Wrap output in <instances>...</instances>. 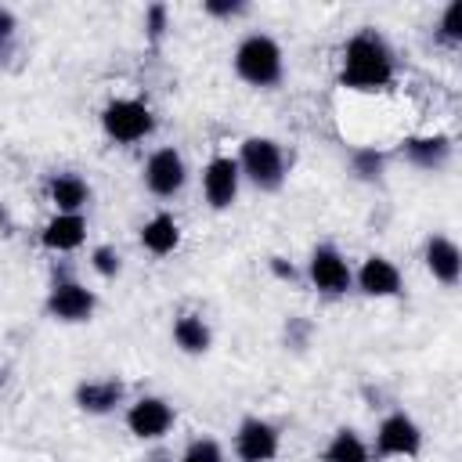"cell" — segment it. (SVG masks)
<instances>
[{
    "instance_id": "cell-12",
    "label": "cell",
    "mask_w": 462,
    "mask_h": 462,
    "mask_svg": "<svg viewBox=\"0 0 462 462\" xmlns=\"http://www.w3.org/2000/svg\"><path fill=\"white\" fill-rule=\"evenodd\" d=\"M354 289L365 292V296H372V300H393V296H401V289H404V274H401V267H397L390 256L372 253V256H365L361 267L354 271Z\"/></svg>"
},
{
    "instance_id": "cell-21",
    "label": "cell",
    "mask_w": 462,
    "mask_h": 462,
    "mask_svg": "<svg viewBox=\"0 0 462 462\" xmlns=\"http://www.w3.org/2000/svg\"><path fill=\"white\" fill-rule=\"evenodd\" d=\"M350 173H354L357 180L375 184V180H383V173H386V155H383L379 148H372V144L354 148V152H350Z\"/></svg>"
},
{
    "instance_id": "cell-30",
    "label": "cell",
    "mask_w": 462,
    "mask_h": 462,
    "mask_svg": "<svg viewBox=\"0 0 462 462\" xmlns=\"http://www.w3.org/2000/svg\"><path fill=\"white\" fill-rule=\"evenodd\" d=\"M148 462H170V455H162V451H155V455H152Z\"/></svg>"
},
{
    "instance_id": "cell-29",
    "label": "cell",
    "mask_w": 462,
    "mask_h": 462,
    "mask_svg": "<svg viewBox=\"0 0 462 462\" xmlns=\"http://www.w3.org/2000/svg\"><path fill=\"white\" fill-rule=\"evenodd\" d=\"M11 227V220H7V213H4V206H0V231H7Z\"/></svg>"
},
{
    "instance_id": "cell-7",
    "label": "cell",
    "mask_w": 462,
    "mask_h": 462,
    "mask_svg": "<svg viewBox=\"0 0 462 462\" xmlns=\"http://www.w3.org/2000/svg\"><path fill=\"white\" fill-rule=\"evenodd\" d=\"M422 451V430L408 411H390L375 426V455L379 458H415Z\"/></svg>"
},
{
    "instance_id": "cell-8",
    "label": "cell",
    "mask_w": 462,
    "mask_h": 462,
    "mask_svg": "<svg viewBox=\"0 0 462 462\" xmlns=\"http://www.w3.org/2000/svg\"><path fill=\"white\" fill-rule=\"evenodd\" d=\"M177 422V411L166 397L159 393H144L134 404H126V430L137 440H162Z\"/></svg>"
},
{
    "instance_id": "cell-5",
    "label": "cell",
    "mask_w": 462,
    "mask_h": 462,
    "mask_svg": "<svg viewBox=\"0 0 462 462\" xmlns=\"http://www.w3.org/2000/svg\"><path fill=\"white\" fill-rule=\"evenodd\" d=\"M307 282H310L321 296H346V292L354 289V271H350L346 256H343L336 245L321 242V245L310 249V260H307Z\"/></svg>"
},
{
    "instance_id": "cell-18",
    "label": "cell",
    "mask_w": 462,
    "mask_h": 462,
    "mask_svg": "<svg viewBox=\"0 0 462 462\" xmlns=\"http://www.w3.org/2000/svg\"><path fill=\"white\" fill-rule=\"evenodd\" d=\"M47 199L54 213H83V206L90 202V184L79 173H54L47 180Z\"/></svg>"
},
{
    "instance_id": "cell-27",
    "label": "cell",
    "mask_w": 462,
    "mask_h": 462,
    "mask_svg": "<svg viewBox=\"0 0 462 462\" xmlns=\"http://www.w3.org/2000/svg\"><path fill=\"white\" fill-rule=\"evenodd\" d=\"M14 32H18V18L7 7H0V61L7 58V51L14 43Z\"/></svg>"
},
{
    "instance_id": "cell-1",
    "label": "cell",
    "mask_w": 462,
    "mask_h": 462,
    "mask_svg": "<svg viewBox=\"0 0 462 462\" xmlns=\"http://www.w3.org/2000/svg\"><path fill=\"white\" fill-rule=\"evenodd\" d=\"M393 72H397V58L375 29H357L346 40L339 58V83L346 90H361V94L386 90L393 83Z\"/></svg>"
},
{
    "instance_id": "cell-3",
    "label": "cell",
    "mask_w": 462,
    "mask_h": 462,
    "mask_svg": "<svg viewBox=\"0 0 462 462\" xmlns=\"http://www.w3.org/2000/svg\"><path fill=\"white\" fill-rule=\"evenodd\" d=\"M238 173L242 180H249L256 191H278L289 177V162H285V148L274 137H245L238 144Z\"/></svg>"
},
{
    "instance_id": "cell-25",
    "label": "cell",
    "mask_w": 462,
    "mask_h": 462,
    "mask_svg": "<svg viewBox=\"0 0 462 462\" xmlns=\"http://www.w3.org/2000/svg\"><path fill=\"white\" fill-rule=\"evenodd\" d=\"M180 462H224V448H220L213 437H195V440L184 448Z\"/></svg>"
},
{
    "instance_id": "cell-9",
    "label": "cell",
    "mask_w": 462,
    "mask_h": 462,
    "mask_svg": "<svg viewBox=\"0 0 462 462\" xmlns=\"http://www.w3.org/2000/svg\"><path fill=\"white\" fill-rule=\"evenodd\" d=\"M278 448H282V430L260 415H249L238 422L235 430V455L238 462H271L278 458Z\"/></svg>"
},
{
    "instance_id": "cell-17",
    "label": "cell",
    "mask_w": 462,
    "mask_h": 462,
    "mask_svg": "<svg viewBox=\"0 0 462 462\" xmlns=\"http://www.w3.org/2000/svg\"><path fill=\"white\" fill-rule=\"evenodd\" d=\"M180 238H184V231H180V224L173 220V213H155V217H148L144 227H141V249L152 253V256H170V253H177V249H180Z\"/></svg>"
},
{
    "instance_id": "cell-23",
    "label": "cell",
    "mask_w": 462,
    "mask_h": 462,
    "mask_svg": "<svg viewBox=\"0 0 462 462\" xmlns=\"http://www.w3.org/2000/svg\"><path fill=\"white\" fill-rule=\"evenodd\" d=\"M90 267H94L105 282H112V278H119V271H123V256H119L116 245H94V249H90Z\"/></svg>"
},
{
    "instance_id": "cell-20",
    "label": "cell",
    "mask_w": 462,
    "mask_h": 462,
    "mask_svg": "<svg viewBox=\"0 0 462 462\" xmlns=\"http://www.w3.org/2000/svg\"><path fill=\"white\" fill-rule=\"evenodd\" d=\"M173 343L184 354H206L213 346V332H209V325H206L202 314H177V321H173Z\"/></svg>"
},
{
    "instance_id": "cell-28",
    "label": "cell",
    "mask_w": 462,
    "mask_h": 462,
    "mask_svg": "<svg viewBox=\"0 0 462 462\" xmlns=\"http://www.w3.org/2000/svg\"><path fill=\"white\" fill-rule=\"evenodd\" d=\"M267 263H271V274H274V278H282V282H296V278H300V271H296L285 256H271Z\"/></svg>"
},
{
    "instance_id": "cell-19",
    "label": "cell",
    "mask_w": 462,
    "mask_h": 462,
    "mask_svg": "<svg viewBox=\"0 0 462 462\" xmlns=\"http://www.w3.org/2000/svg\"><path fill=\"white\" fill-rule=\"evenodd\" d=\"M321 462H372V448L365 444V437L357 430L339 426L328 437V444L321 451Z\"/></svg>"
},
{
    "instance_id": "cell-6",
    "label": "cell",
    "mask_w": 462,
    "mask_h": 462,
    "mask_svg": "<svg viewBox=\"0 0 462 462\" xmlns=\"http://www.w3.org/2000/svg\"><path fill=\"white\" fill-rule=\"evenodd\" d=\"M97 310V296L94 289H87L83 282L76 278H54L51 289H47V314L54 321H65V325H79V321H90Z\"/></svg>"
},
{
    "instance_id": "cell-15",
    "label": "cell",
    "mask_w": 462,
    "mask_h": 462,
    "mask_svg": "<svg viewBox=\"0 0 462 462\" xmlns=\"http://www.w3.org/2000/svg\"><path fill=\"white\" fill-rule=\"evenodd\" d=\"M72 401H76V408L87 411V415H112L116 408L126 404V386H123V379H116V375H108V379H87V383L76 386Z\"/></svg>"
},
{
    "instance_id": "cell-11",
    "label": "cell",
    "mask_w": 462,
    "mask_h": 462,
    "mask_svg": "<svg viewBox=\"0 0 462 462\" xmlns=\"http://www.w3.org/2000/svg\"><path fill=\"white\" fill-rule=\"evenodd\" d=\"M238 188H242V173L231 155H213L202 166V199L209 209H217V213L231 209L238 199Z\"/></svg>"
},
{
    "instance_id": "cell-22",
    "label": "cell",
    "mask_w": 462,
    "mask_h": 462,
    "mask_svg": "<svg viewBox=\"0 0 462 462\" xmlns=\"http://www.w3.org/2000/svg\"><path fill=\"white\" fill-rule=\"evenodd\" d=\"M437 40L448 43V47H458V43H462V0H451V4L440 11Z\"/></svg>"
},
{
    "instance_id": "cell-4",
    "label": "cell",
    "mask_w": 462,
    "mask_h": 462,
    "mask_svg": "<svg viewBox=\"0 0 462 462\" xmlns=\"http://www.w3.org/2000/svg\"><path fill=\"white\" fill-rule=\"evenodd\" d=\"M101 130L112 144H137V141L152 137L155 112L141 97H112L101 108Z\"/></svg>"
},
{
    "instance_id": "cell-16",
    "label": "cell",
    "mask_w": 462,
    "mask_h": 462,
    "mask_svg": "<svg viewBox=\"0 0 462 462\" xmlns=\"http://www.w3.org/2000/svg\"><path fill=\"white\" fill-rule=\"evenodd\" d=\"M83 238H87L83 213H54L40 231V245L51 253H72L83 245Z\"/></svg>"
},
{
    "instance_id": "cell-14",
    "label": "cell",
    "mask_w": 462,
    "mask_h": 462,
    "mask_svg": "<svg viewBox=\"0 0 462 462\" xmlns=\"http://www.w3.org/2000/svg\"><path fill=\"white\" fill-rule=\"evenodd\" d=\"M401 152H404V159H408L415 170L437 173V170H444V166L451 162L455 144H451L448 134H411V137L401 141Z\"/></svg>"
},
{
    "instance_id": "cell-10",
    "label": "cell",
    "mask_w": 462,
    "mask_h": 462,
    "mask_svg": "<svg viewBox=\"0 0 462 462\" xmlns=\"http://www.w3.org/2000/svg\"><path fill=\"white\" fill-rule=\"evenodd\" d=\"M188 184V162L177 148H155L144 162V188L155 199H173Z\"/></svg>"
},
{
    "instance_id": "cell-2",
    "label": "cell",
    "mask_w": 462,
    "mask_h": 462,
    "mask_svg": "<svg viewBox=\"0 0 462 462\" xmlns=\"http://www.w3.org/2000/svg\"><path fill=\"white\" fill-rule=\"evenodd\" d=\"M231 65H235V76L256 90H271L282 83L285 76V54L278 47L274 36L267 32H249L238 40L235 54H231Z\"/></svg>"
},
{
    "instance_id": "cell-26",
    "label": "cell",
    "mask_w": 462,
    "mask_h": 462,
    "mask_svg": "<svg viewBox=\"0 0 462 462\" xmlns=\"http://www.w3.org/2000/svg\"><path fill=\"white\" fill-rule=\"evenodd\" d=\"M202 11L209 14V18H238V14H245L249 11V4L245 0H206L202 4Z\"/></svg>"
},
{
    "instance_id": "cell-24",
    "label": "cell",
    "mask_w": 462,
    "mask_h": 462,
    "mask_svg": "<svg viewBox=\"0 0 462 462\" xmlns=\"http://www.w3.org/2000/svg\"><path fill=\"white\" fill-rule=\"evenodd\" d=\"M170 32V7L166 4H148L144 7V36L148 43H162V36Z\"/></svg>"
},
{
    "instance_id": "cell-13",
    "label": "cell",
    "mask_w": 462,
    "mask_h": 462,
    "mask_svg": "<svg viewBox=\"0 0 462 462\" xmlns=\"http://www.w3.org/2000/svg\"><path fill=\"white\" fill-rule=\"evenodd\" d=\"M422 263L433 274V282H440L448 289H455L462 278V249L451 235H430L422 245Z\"/></svg>"
}]
</instances>
